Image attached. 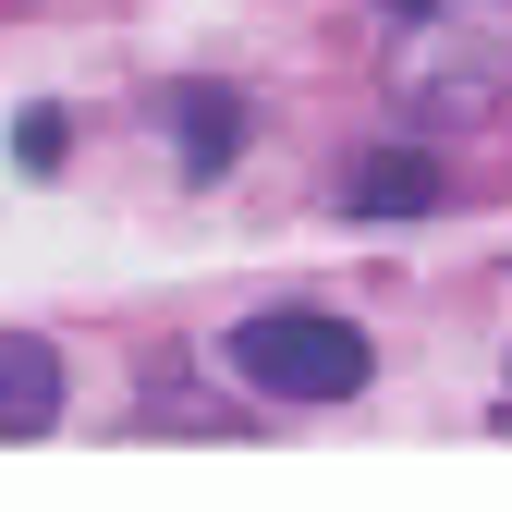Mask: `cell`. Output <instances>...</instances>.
Returning a JSON list of instances; mask_svg holds the SVG:
<instances>
[{
	"mask_svg": "<svg viewBox=\"0 0 512 512\" xmlns=\"http://www.w3.org/2000/svg\"><path fill=\"white\" fill-rule=\"evenodd\" d=\"M232 366H244V391H269V403H354L378 378V342L354 317H330V305H256L232 330Z\"/></svg>",
	"mask_w": 512,
	"mask_h": 512,
	"instance_id": "cell-2",
	"label": "cell"
},
{
	"mask_svg": "<svg viewBox=\"0 0 512 512\" xmlns=\"http://www.w3.org/2000/svg\"><path fill=\"white\" fill-rule=\"evenodd\" d=\"M366 13H378V74L415 122L512 98V0H366Z\"/></svg>",
	"mask_w": 512,
	"mask_h": 512,
	"instance_id": "cell-1",
	"label": "cell"
},
{
	"mask_svg": "<svg viewBox=\"0 0 512 512\" xmlns=\"http://www.w3.org/2000/svg\"><path fill=\"white\" fill-rule=\"evenodd\" d=\"M159 122H171V159L196 171V183H220V171L244 159V98H232V86H171Z\"/></svg>",
	"mask_w": 512,
	"mask_h": 512,
	"instance_id": "cell-3",
	"label": "cell"
},
{
	"mask_svg": "<svg viewBox=\"0 0 512 512\" xmlns=\"http://www.w3.org/2000/svg\"><path fill=\"white\" fill-rule=\"evenodd\" d=\"M61 427V354L37 330H0V439H49Z\"/></svg>",
	"mask_w": 512,
	"mask_h": 512,
	"instance_id": "cell-5",
	"label": "cell"
},
{
	"mask_svg": "<svg viewBox=\"0 0 512 512\" xmlns=\"http://www.w3.org/2000/svg\"><path fill=\"white\" fill-rule=\"evenodd\" d=\"M61 135H74L61 110H25V122H13V159H25V171H61Z\"/></svg>",
	"mask_w": 512,
	"mask_h": 512,
	"instance_id": "cell-6",
	"label": "cell"
},
{
	"mask_svg": "<svg viewBox=\"0 0 512 512\" xmlns=\"http://www.w3.org/2000/svg\"><path fill=\"white\" fill-rule=\"evenodd\" d=\"M439 196H452V171H439L427 147H378V159L342 183V208H354V220H427Z\"/></svg>",
	"mask_w": 512,
	"mask_h": 512,
	"instance_id": "cell-4",
	"label": "cell"
}]
</instances>
